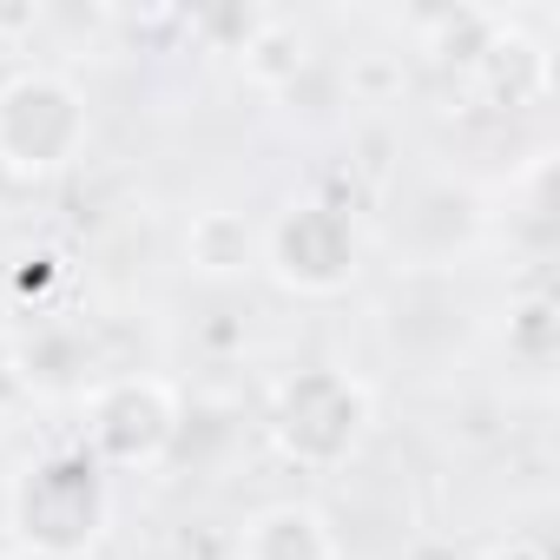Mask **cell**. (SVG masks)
<instances>
[{"label":"cell","mask_w":560,"mask_h":560,"mask_svg":"<svg viewBox=\"0 0 560 560\" xmlns=\"http://www.w3.org/2000/svg\"><path fill=\"white\" fill-rule=\"evenodd\" d=\"M80 139H86V113L60 80L27 73L0 93V172H14V178L60 172L80 152Z\"/></svg>","instance_id":"1"},{"label":"cell","mask_w":560,"mask_h":560,"mask_svg":"<svg viewBox=\"0 0 560 560\" xmlns=\"http://www.w3.org/2000/svg\"><path fill=\"white\" fill-rule=\"evenodd\" d=\"M100 527V475L86 455L47 462L21 488V534L47 553H80Z\"/></svg>","instance_id":"2"},{"label":"cell","mask_w":560,"mask_h":560,"mask_svg":"<svg viewBox=\"0 0 560 560\" xmlns=\"http://www.w3.org/2000/svg\"><path fill=\"white\" fill-rule=\"evenodd\" d=\"M172 435V396L159 383H119L93 409V448L106 462H152Z\"/></svg>","instance_id":"3"},{"label":"cell","mask_w":560,"mask_h":560,"mask_svg":"<svg viewBox=\"0 0 560 560\" xmlns=\"http://www.w3.org/2000/svg\"><path fill=\"white\" fill-rule=\"evenodd\" d=\"M350 257H357V237L324 205H304L284 231H277V264H284V277L304 284V291H337L350 277Z\"/></svg>","instance_id":"4"},{"label":"cell","mask_w":560,"mask_h":560,"mask_svg":"<svg viewBox=\"0 0 560 560\" xmlns=\"http://www.w3.org/2000/svg\"><path fill=\"white\" fill-rule=\"evenodd\" d=\"M357 422H363V389H357V383L337 376L330 409H317V376H304V383H291V396H284V422H277V429H284L291 455H304V462H337V455L350 448Z\"/></svg>","instance_id":"5"},{"label":"cell","mask_w":560,"mask_h":560,"mask_svg":"<svg viewBox=\"0 0 560 560\" xmlns=\"http://www.w3.org/2000/svg\"><path fill=\"white\" fill-rule=\"evenodd\" d=\"M244 560H330V534L311 508H270L250 521Z\"/></svg>","instance_id":"6"},{"label":"cell","mask_w":560,"mask_h":560,"mask_svg":"<svg viewBox=\"0 0 560 560\" xmlns=\"http://www.w3.org/2000/svg\"><path fill=\"white\" fill-rule=\"evenodd\" d=\"M191 250H198V264H205V270H237V264H244V250H250V237H244V224H237V218L211 211V218H198Z\"/></svg>","instance_id":"7"},{"label":"cell","mask_w":560,"mask_h":560,"mask_svg":"<svg viewBox=\"0 0 560 560\" xmlns=\"http://www.w3.org/2000/svg\"><path fill=\"white\" fill-rule=\"evenodd\" d=\"M494 560H547V553H540V547H501Z\"/></svg>","instance_id":"8"}]
</instances>
